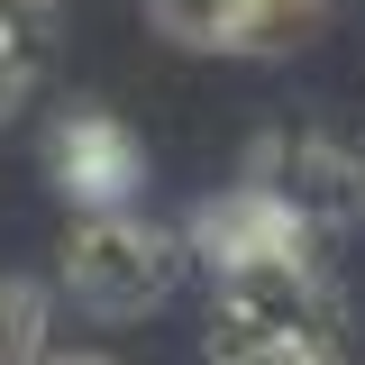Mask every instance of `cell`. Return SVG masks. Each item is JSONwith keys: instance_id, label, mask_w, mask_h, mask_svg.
Here are the masks:
<instances>
[{"instance_id": "obj_10", "label": "cell", "mask_w": 365, "mask_h": 365, "mask_svg": "<svg viewBox=\"0 0 365 365\" xmlns=\"http://www.w3.org/2000/svg\"><path fill=\"white\" fill-rule=\"evenodd\" d=\"M155 37L192 46V55H228V0H146Z\"/></svg>"}, {"instance_id": "obj_6", "label": "cell", "mask_w": 365, "mask_h": 365, "mask_svg": "<svg viewBox=\"0 0 365 365\" xmlns=\"http://www.w3.org/2000/svg\"><path fill=\"white\" fill-rule=\"evenodd\" d=\"M338 0H228V55H302Z\"/></svg>"}, {"instance_id": "obj_3", "label": "cell", "mask_w": 365, "mask_h": 365, "mask_svg": "<svg viewBox=\"0 0 365 365\" xmlns=\"http://www.w3.org/2000/svg\"><path fill=\"white\" fill-rule=\"evenodd\" d=\"M210 302L237 319H256V329H283V338H311V347H347L338 329V292H329V274H319V247H283V256H237V265L210 274Z\"/></svg>"}, {"instance_id": "obj_2", "label": "cell", "mask_w": 365, "mask_h": 365, "mask_svg": "<svg viewBox=\"0 0 365 365\" xmlns=\"http://www.w3.org/2000/svg\"><path fill=\"white\" fill-rule=\"evenodd\" d=\"M247 182H265L311 237H329V228H347L365 210V146H347L329 128H265Z\"/></svg>"}, {"instance_id": "obj_7", "label": "cell", "mask_w": 365, "mask_h": 365, "mask_svg": "<svg viewBox=\"0 0 365 365\" xmlns=\"http://www.w3.org/2000/svg\"><path fill=\"white\" fill-rule=\"evenodd\" d=\"M210 365H347V347H311V338H283V329H256L210 302Z\"/></svg>"}, {"instance_id": "obj_9", "label": "cell", "mask_w": 365, "mask_h": 365, "mask_svg": "<svg viewBox=\"0 0 365 365\" xmlns=\"http://www.w3.org/2000/svg\"><path fill=\"white\" fill-rule=\"evenodd\" d=\"M55 28H64V0H0V55L28 83L55 64Z\"/></svg>"}, {"instance_id": "obj_5", "label": "cell", "mask_w": 365, "mask_h": 365, "mask_svg": "<svg viewBox=\"0 0 365 365\" xmlns=\"http://www.w3.org/2000/svg\"><path fill=\"white\" fill-rule=\"evenodd\" d=\"M182 247H192V265H237V256H283V247H319L311 228L292 220L283 201H274L265 182H228V192H210L201 210H192V228H182Z\"/></svg>"}, {"instance_id": "obj_8", "label": "cell", "mask_w": 365, "mask_h": 365, "mask_svg": "<svg viewBox=\"0 0 365 365\" xmlns=\"http://www.w3.org/2000/svg\"><path fill=\"white\" fill-rule=\"evenodd\" d=\"M0 365H55V292L0 274Z\"/></svg>"}, {"instance_id": "obj_12", "label": "cell", "mask_w": 365, "mask_h": 365, "mask_svg": "<svg viewBox=\"0 0 365 365\" xmlns=\"http://www.w3.org/2000/svg\"><path fill=\"white\" fill-rule=\"evenodd\" d=\"M55 365H110V356H55Z\"/></svg>"}, {"instance_id": "obj_11", "label": "cell", "mask_w": 365, "mask_h": 365, "mask_svg": "<svg viewBox=\"0 0 365 365\" xmlns=\"http://www.w3.org/2000/svg\"><path fill=\"white\" fill-rule=\"evenodd\" d=\"M19 101H28V73H19V64H9V55H0V128H9V119H19Z\"/></svg>"}, {"instance_id": "obj_1", "label": "cell", "mask_w": 365, "mask_h": 365, "mask_svg": "<svg viewBox=\"0 0 365 365\" xmlns=\"http://www.w3.org/2000/svg\"><path fill=\"white\" fill-rule=\"evenodd\" d=\"M182 265H192L182 228H155L146 210H73L64 256H55V283L83 311H101V319H137V311H155L182 283Z\"/></svg>"}, {"instance_id": "obj_4", "label": "cell", "mask_w": 365, "mask_h": 365, "mask_svg": "<svg viewBox=\"0 0 365 365\" xmlns=\"http://www.w3.org/2000/svg\"><path fill=\"white\" fill-rule=\"evenodd\" d=\"M46 174L73 210H137V182H146V146L128 137V119L110 110H64L46 128Z\"/></svg>"}]
</instances>
